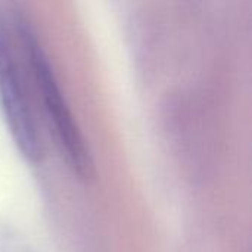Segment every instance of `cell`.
<instances>
[{
  "label": "cell",
  "instance_id": "1",
  "mask_svg": "<svg viewBox=\"0 0 252 252\" xmlns=\"http://www.w3.org/2000/svg\"><path fill=\"white\" fill-rule=\"evenodd\" d=\"M7 10L27 62L32 90L41 105L40 108L55 143L71 173L77 179L87 182L94 177L93 155L61 89L49 55L30 16L18 6H10Z\"/></svg>",
  "mask_w": 252,
  "mask_h": 252
},
{
  "label": "cell",
  "instance_id": "2",
  "mask_svg": "<svg viewBox=\"0 0 252 252\" xmlns=\"http://www.w3.org/2000/svg\"><path fill=\"white\" fill-rule=\"evenodd\" d=\"M30 87L27 62L15 35L9 10L0 4V111L21 155L37 164L43 159L44 143Z\"/></svg>",
  "mask_w": 252,
  "mask_h": 252
},
{
  "label": "cell",
  "instance_id": "3",
  "mask_svg": "<svg viewBox=\"0 0 252 252\" xmlns=\"http://www.w3.org/2000/svg\"><path fill=\"white\" fill-rule=\"evenodd\" d=\"M0 252H32L27 241L9 224L0 221Z\"/></svg>",
  "mask_w": 252,
  "mask_h": 252
}]
</instances>
